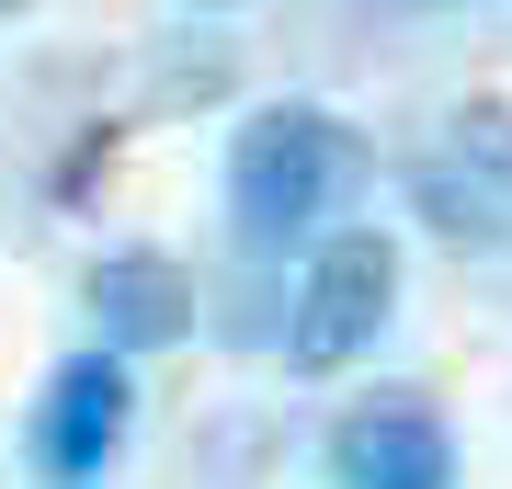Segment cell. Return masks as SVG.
Wrapping results in <instances>:
<instances>
[{
  "label": "cell",
  "instance_id": "obj_1",
  "mask_svg": "<svg viewBox=\"0 0 512 489\" xmlns=\"http://www.w3.org/2000/svg\"><path fill=\"white\" fill-rule=\"evenodd\" d=\"M365 171H376V148L353 137L342 103H308V91L251 103L239 137H228V239H239V262H296L319 228L353 217Z\"/></svg>",
  "mask_w": 512,
  "mask_h": 489
},
{
  "label": "cell",
  "instance_id": "obj_2",
  "mask_svg": "<svg viewBox=\"0 0 512 489\" xmlns=\"http://www.w3.org/2000/svg\"><path fill=\"white\" fill-rule=\"evenodd\" d=\"M399 285H410V251H399V228H387V217L319 228L308 251H296L285 330H274L285 376H353V364L387 342V319H399Z\"/></svg>",
  "mask_w": 512,
  "mask_h": 489
},
{
  "label": "cell",
  "instance_id": "obj_3",
  "mask_svg": "<svg viewBox=\"0 0 512 489\" xmlns=\"http://www.w3.org/2000/svg\"><path fill=\"white\" fill-rule=\"evenodd\" d=\"M137 444V364H114L103 342L57 353L35 387V421H23V467L46 489H103Z\"/></svg>",
  "mask_w": 512,
  "mask_h": 489
},
{
  "label": "cell",
  "instance_id": "obj_4",
  "mask_svg": "<svg viewBox=\"0 0 512 489\" xmlns=\"http://www.w3.org/2000/svg\"><path fill=\"white\" fill-rule=\"evenodd\" d=\"M330 489H456V421L433 410V387H365L330 410L319 433Z\"/></svg>",
  "mask_w": 512,
  "mask_h": 489
},
{
  "label": "cell",
  "instance_id": "obj_5",
  "mask_svg": "<svg viewBox=\"0 0 512 489\" xmlns=\"http://www.w3.org/2000/svg\"><path fill=\"white\" fill-rule=\"evenodd\" d=\"M80 308H92V342L114 364H148V353L194 342V273L171 251H148V239H126V251H103L80 273Z\"/></svg>",
  "mask_w": 512,
  "mask_h": 489
},
{
  "label": "cell",
  "instance_id": "obj_6",
  "mask_svg": "<svg viewBox=\"0 0 512 489\" xmlns=\"http://www.w3.org/2000/svg\"><path fill=\"white\" fill-rule=\"evenodd\" d=\"M399 194H410V217L444 239V251H467V262H501L512 251V205L490 194V182H467L444 148H410V171H399Z\"/></svg>",
  "mask_w": 512,
  "mask_h": 489
},
{
  "label": "cell",
  "instance_id": "obj_7",
  "mask_svg": "<svg viewBox=\"0 0 512 489\" xmlns=\"http://www.w3.org/2000/svg\"><path fill=\"white\" fill-rule=\"evenodd\" d=\"M433 148H444L467 182H490V194L512 205V91H467V103L433 126Z\"/></svg>",
  "mask_w": 512,
  "mask_h": 489
},
{
  "label": "cell",
  "instance_id": "obj_8",
  "mask_svg": "<svg viewBox=\"0 0 512 489\" xmlns=\"http://www.w3.org/2000/svg\"><path fill=\"white\" fill-rule=\"evenodd\" d=\"M194 12H228V0H194Z\"/></svg>",
  "mask_w": 512,
  "mask_h": 489
},
{
  "label": "cell",
  "instance_id": "obj_9",
  "mask_svg": "<svg viewBox=\"0 0 512 489\" xmlns=\"http://www.w3.org/2000/svg\"><path fill=\"white\" fill-rule=\"evenodd\" d=\"M444 12H467V0H444Z\"/></svg>",
  "mask_w": 512,
  "mask_h": 489
},
{
  "label": "cell",
  "instance_id": "obj_10",
  "mask_svg": "<svg viewBox=\"0 0 512 489\" xmlns=\"http://www.w3.org/2000/svg\"><path fill=\"white\" fill-rule=\"evenodd\" d=\"M0 12H23V0H0Z\"/></svg>",
  "mask_w": 512,
  "mask_h": 489
}]
</instances>
